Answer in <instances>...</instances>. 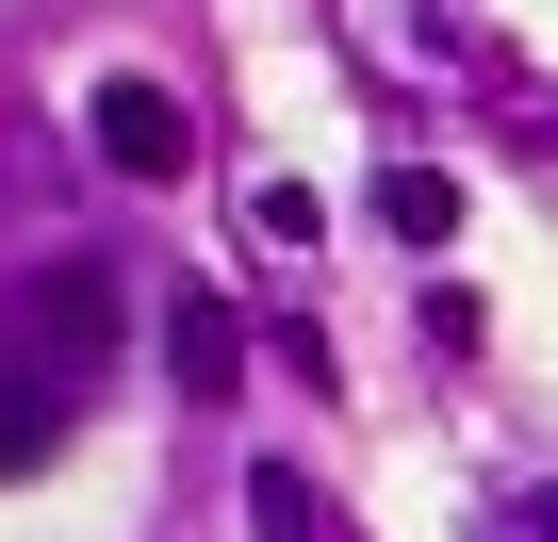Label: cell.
I'll return each mask as SVG.
<instances>
[{
	"mask_svg": "<svg viewBox=\"0 0 558 542\" xmlns=\"http://www.w3.org/2000/svg\"><path fill=\"white\" fill-rule=\"evenodd\" d=\"M83 132H99L116 181H181V165H197V116H181V83H148V67H116V83L83 99Z\"/></svg>",
	"mask_w": 558,
	"mask_h": 542,
	"instance_id": "1",
	"label": "cell"
},
{
	"mask_svg": "<svg viewBox=\"0 0 558 542\" xmlns=\"http://www.w3.org/2000/svg\"><path fill=\"white\" fill-rule=\"evenodd\" d=\"M66 395H83V378H66L17 313H0V477H34V460L66 444Z\"/></svg>",
	"mask_w": 558,
	"mask_h": 542,
	"instance_id": "2",
	"label": "cell"
},
{
	"mask_svg": "<svg viewBox=\"0 0 558 542\" xmlns=\"http://www.w3.org/2000/svg\"><path fill=\"white\" fill-rule=\"evenodd\" d=\"M116 313H132V297H116V263H34V297H17V329H34V346H50L66 378H83V362L116 346Z\"/></svg>",
	"mask_w": 558,
	"mask_h": 542,
	"instance_id": "3",
	"label": "cell"
},
{
	"mask_svg": "<svg viewBox=\"0 0 558 542\" xmlns=\"http://www.w3.org/2000/svg\"><path fill=\"white\" fill-rule=\"evenodd\" d=\"M165 378H181V395H230V378H246V313H230V297H181V313H165Z\"/></svg>",
	"mask_w": 558,
	"mask_h": 542,
	"instance_id": "4",
	"label": "cell"
},
{
	"mask_svg": "<svg viewBox=\"0 0 558 542\" xmlns=\"http://www.w3.org/2000/svg\"><path fill=\"white\" fill-rule=\"evenodd\" d=\"M378 230L395 246H460V181L444 165H378Z\"/></svg>",
	"mask_w": 558,
	"mask_h": 542,
	"instance_id": "5",
	"label": "cell"
},
{
	"mask_svg": "<svg viewBox=\"0 0 558 542\" xmlns=\"http://www.w3.org/2000/svg\"><path fill=\"white\" fill-rule=\"evenodd\" d=\"M246 214H263V246H313V230H329V197H313V181H263Z\"/></svg>",
	"mask_w": 558,
	"mask_h": 542,
	"instance_id": "6",
	"label": "cell"
},
{
	"mask_svg": "<svg viewBox=\"0 0 558 542\" xmlns=\"http://www.w3.org/2000/svg\"><path fill=\"white\" fill-rule=\"evenodd\" d=\"M246 509H263V542H313V477H279V460H263V477H246Z\"/></svg>",
	"mask_w": 558,
	"mask_h": 542,
	"instance_id": "7",
	"label": "cell"
},
{
	"mask_svg": "<svg viewBox=\"0 0 558 542\" xmlns=\"http://www.w3.org/2000/svg\"><path fill=\"white\" fill-rule=\"evenodd\" d=\"M509 526H525V542H558V493H525V509H509Z\"/></svg>",
	"mask_w": 558,
	"mask_h": 542,
	"instance_id": "8",
	"label": "cell"
}]
</instances>
